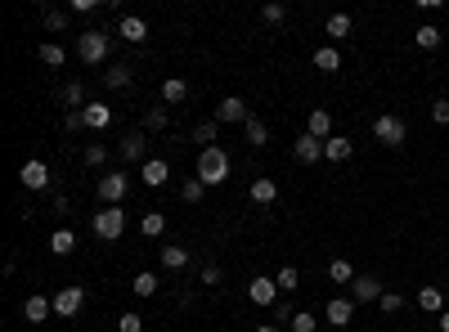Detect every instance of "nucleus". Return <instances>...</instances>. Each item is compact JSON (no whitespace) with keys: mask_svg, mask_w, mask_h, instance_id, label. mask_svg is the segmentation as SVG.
<instances>
[{"mask_svg":"<svg viewBox=\"0 0 449 332\" xmlns=\"http://www.w3.org/2000/svg\"><path fill=\"white\" fill-rule=\"evenodd\" d=\"M418 305L427 314H445V297H441V288H422L418 292Z\"/></svg>","mask_w":449,"mask_h":332,"instance_id":"a878e982","label":"nucleus"},{"mask_svg":"<svg viewBox=\"0 0 449 332\" xmlns=\"http://www.w3.org/2000/svg\"><path fill=\"white\" fill-rule=\"evenodd\" d=\"M350 301H382V283L373 274H355V283H350Z\"/></svg>","mask_w":449,"mask_h":332,"instance_id":"1a4fd4ad","label":"nucleus"},{"mask_svg":"<svg viewBox=\"0 0 449 332\" xmlns=\"http://www.w3.org/2000/svg\"><path fill=\"white\" fill-rule=\"evenodd\" d=\"M50 314H54L50 297H27V301H23V319H27V324H45Z\"/></svg>","mask_w":449,"mask_h":332,"instance_id":"4468645a","label":"nucleus"},{"mask_svg":"<svg viewBox=\"0 0 449 332\" xmlns=\"http://www.w3.org/2000/svg\"><path fill=\"white\" fill-rule=\"evenodd\" d=\"M153 292H157V274H149V269L135 274V297H153Z\"/></svg>","mask_w":449,"mask_h":332,"instance_id":"4c0bfd02","label":"nucleus"},{"mask_svg":"<svg viewBox=\"0 0 449 332\" xmlns=\"http://www.w3.org/2000/svg\"><path fill=\"white\" fill-rule=\"evenodd\" d=\"M117 32H121V36H126V41H130V45H140V41H144V36H149V23H144L140 14H121V23H117Z\"/></svg>","mask_w":449,"mask_h":332,"instance_id":"dca6fc26","label":"nucleus"},{"mask_svg":"<svg viewBox=\"0 0 449 332\" xmlns=\"http://www.w3.org/2000/svg\"><path fill=\"white\" fill-rule=\"evenodd\" d=\"M162 99H166V104H185V99H189V81L166 77V81H162Z\"/></svg>","mask_w":449,"mask_h":332,"instance_id":"4be33fe9","label":"nucleus"},{"mask_svg":"<svg viewBox=\"0 0 449 332\" xmlns=\"http://www.w3.org/2000/svg\"><path fill=\"white\" fill-rule=\"evenodd\" d=\"M293 157H297V162H319V157H324V140H314V135H297V144H293Z\"/></svg>","mask_w":449,"mask_h":332,"instance_id":"9b49d317","label":"nucleus"},{"mask_svg":"<svg viewBox=\"0 0 449 332\" xmlns=\"http://www.w3.org/2000/svg\"><path fill=\"white\" fill-rule=\"evenodd\" d=\"M108 162V149H104V144H90V149H86V166H104Z\"/></svg>","mask_w":449,"mask_h":332,"instance_id":"a19ab883","label":"nucleus"},{"mask_svg":"<svg viewBox=\"0 0 449 332\" xmlns=\"http://www.w3.org/2000/svg\"><path fill=\"white\" fill-rule=\"evenodd\" d=\"M441 332H449V310H445V314H441Z\"/></svg>","mask_w":449,"mask_h":332,"instance_id":"3c124183","label":"nucleus"},{"mask_svg":"<svg viewBox=\"0 0 449 332\" xmlns=\"http://www.w3.org/2000/svg\"><path fill=\"white\" fill-rule=\"evenodd\" d=\"M278 292H293L297 288V283H301V274H297V265H283V269H278Z\"/></svg>","mask_w":449,"mask_h":332,"instance_id":"e433bc0d","label":"nucleus"},{"mask_svg":"<svg viewBox=\"0 0 449 332\" xmlns=\"http://www.w3.org/2000/svg\"><path fill=\"white\" fill-rule=\"evenodd\" d=\"M166 126H171L166 108H149V113H144V130H166Z\"/></svg>","mask_w":449,"mask_h":332,"instance_id":"473e14b6","label":"nucleus"},{"mask_svg":"<svg viewBox=\"0 0 449 332\" xmlns=\"http://www.w3.org/2000/svg\"><path fill=\"white\" fill-rule=\"evenodd\" d=\"M81 305H86V292H81V288H63V292H54V314H59V319L81 314Z\"/></svg>","mask_w":449,"mask_h":332,"instance_id":"0eeeda50","label":"nucleus"},{"mask_svg":"<svg viewBox=\"0 0 449 332\" xmlns=\"http://www.w3.org/2000/svg\"><path fill=\"white\" fill-rule=\"evenodd\" d=\"M306 135H314V140H324V144H328V140H333V117L324 113V108H314L310 121H306Z\"/></svg>","mask_w":449,"mask_h":332,"instance_id":"f3484780","label":"nucleus"},{"mask_svg":"<svg viewBox=\"0 0 449 332\" xmlns=\"http://www.w3.org/2000/svg\"><path fill=\"white\" fill-rule=\"evenodd\" d=\"M216 135H221V121H216V117H207V121L193 126V140H198L202 149H216Z\"/></svg>","mask_w":449,"mask_h":332,"instance_id":"412c9836","label":"nucleus"},{"mask_svg":"<svg viewBox=\"0 0 449 332\" xmlns=\"http://www.w3.org/2000/svg\"><path fill=\"white\" fill-rule=\"evenodd\" d=\"M328 278H333V283H355V274H350V261H342V256H337V261L328 265Z\"/></svg>","mask_w":449,"mask_h":332,"instance_id":"c9c22d12","label":"nucleus"},{"mask_svg":"<svg viewBox=\"0 0 449 332\" xmlns=\"http://www.w3.org/2000/svg\"><path fill=\"white\" fill-rule=\"evenodd\" d=\"M140 229H144V238H157V233L166 229V216H162V211H149V216L140 220Z\"/></svg>","mask_w":449,"mask_h":332,"instance_id":"2f4dec72","label":"nucleus"},{"mask_svg":"<svg viewBox=\"0 0 449 332\" xmlns=\"http://www.w3.org/2000/svg\"><path fill=\"white\" fill-rule=\"evenodd\" d=\"M431 117L441 121V126H449V99H436V104H431Z\"/></svg>","mask_w":449,"mask_h":332,"instance_id":"c03bdc74","label":"nucleus"},{"mask_svg":"<svg viewBox=\"0 0 449 332\" xmlns=\"http://www.w3.org/2000/svg\"><path fill=\"white\" fill-rule=\"evenodd\" d=\"M242 135H247V144H257V149H261V144H270V126H265L261 117H252L247 126H242Z\"/></svg>","mask_w":449,"mask_h":332,"instance_id":"bb28decb","label":"nucleus"},{"mask_svg":"<svg viewBox=\"0 0 449 332\" xmlns=\"http://www.w3.org/2000/svg\"><path fill=\"white\" fill-rule=\"evenodd\" d=\"M278 198V180H252V202L257 207H270Z\"/></svg>","mask_w":449,"mask_h":332,"instance_id":"aec40b11","label":"nucleus"},{"mask_svg":"<svg viewBox=\"0 0 449 332\" xmlns=\"http://www.w3.org/2000/svg\"><path fill=\"white\" fill-rule=\"evenodd\" d=\"M81 117H86V126H90V130H104L108 121H113V113H108L104 104H86V108H81Z\"/></svg>","mask_w":449,"mask_h":332,"instance_id":"5701e85b","label":"nucleus"},{"mask_svg":"<svg viewBox=\"0 0 449 332\" xmlns=\"http://www.w3.org/2000/svg\"><path fill=\"white\" fill-rule=\"evenodd\" d=\"M324 157H333V162H346V157H350V140H346V135H333V140L324 144Z\"/></svg>","mask_w":449,"mask_h":332,"instance_id":"cd10ccee","label":"nucleus"},{"mask_svg":"<svg viewBox=\"0 0 449 332\" xmlns=\"http://www.w3.org/2000/svg\"><path fill=\"white\" fill-rule=\"evenodd\" d=\"M121 162H149V135H144V130H126V135H121Z\"/></svg>","mask_w":449,"mask_h":332,"instance_id":"39448f33","label":"nucleus"},{"mask_svg":"<svg viewBox=\"0 0 449 332\" xmlns=\"http://www.w3.org/2000/svg\"><path fill=\"white\" fill-rule=\"evenodd\" d=\"M198 180H202V184H225V180H229V153L221 149V144L198 153Z\"/></svg>","mask_w":449,"mask_h":332,"instance_id":"f257e3e1","label":"nucleus"},{"mask_svg":"<svg viewBox=\"0 0 449 332\" xmlns=\"http://www.w3.org/2000/svg\"><path fill=\"white\" fill-rule=\"evenodd\" d=\"M63 23H68L63 9H45V27H50V32H63Z\"/></svg>","mask_w":449,"mask_h":332,"instance_id":"79ce46f5","label":"nucleus"},{"mask_svg":"<svg viewBox=\"0 0 449 332\" xmlns=\"http://www.w3.org/2000/svg\"><path fill=\"white\" fill-rule=\"evenodd\" d=\"M257 332H283V328H274V324H261V328H257Z\"/></svg>","mask_w":449,"mask_h":332,"instance_id":"8fccbe9b","label":"nucleus"},{"mask_svg":"<svg viewBox=\"0 0 449 332\" xmlns=\"http://www.w3.org/2000/svg\"><path fill=\"white\" fill-rule=\"evenodd\" d=\"M18 180L27 184V189H45V184H50V166H45L41 157H27L23 171H18Z\"/></svg>","mask_w":449,"mask_h":332,"instance_id":"6e6552de","label":"nucleus"},{"mask_svg":"<svg viewBox=\"0 0 449 332\" xmlns=\"http://www.w3.org/2000/svg\"><path fill=\"white\" fill-rule=\"evenodd\" d=\"M261 18H265V23H283V18H288V9H283V5H265V9H261Z\"/></svg>","mask_w":449,"mask_h":332,"instance_id":"37998d69","label":"nucleus"},{"mask_svg":"<svg viewBox=\"0 0 449 332\" xmlns=\"http://www.w3.org/2000/svg\"><path fill=\"white\" fill-rule=\"evenodd\" d=\"M185 265H189L185 247H162V269H185Z\"/></svg>","mask_w":449,"mask_h":332,"instance_id":"c756f323","label":"nucleus"},{"mask_svg":"<svg viewBox=\"0 0 449 332\" xmlns=\"http://www.w3.org/2000/svg\"><path fill=\"white\" fill-rule=\"evenodd\" d=\"M99 198H104V207H117L121 198H126V176H121V171L99 176Z\"/></svg>","mask_w":449,"mask_h":332,"instance_id":"423d86ee","label":"nucleus"},{"mask_svg":"<svg viewBox=\"0 0 449 332\" xmlns=\"http://www.w3.org/2000/svg\"><path fill=\"white\" fill-rule=\"evenodd\" d=\"M216 121H238V126H247L252 113H247V104H242L238 94H229V99H221V108H216Z\"/></svg>","mask_w":449,"mask_h":332,"instance_id":"9d476101","label":"nucleus"},{"mask_svg":"<svg viewBox=\"0 0 449 332\" xmlns=\"http://www.w3.org/2000/svg\"><path fill=\"white\" fill-rule=\"evenodd\" d=\"M414 41H418V50H436V45H441V32H436L431 23H422V27L414 32Z\"/></svg>","mask_w":449,"mask_h":332,"instance_id":"7c9ffc66","label":"nucleus"},{"mask_svg":"<svg viewBox=\"0 0 449 332\" xmlns=\"http://www.w3.org/2000/svg\"><path fill=\"white\" fill-rule=\"evenodd\" d=\"M90 229H94V238L117 242L121 233H126V211H121V207H104V211L90 216Z\"/></svg>","mask_w":449,"mask_h":332,"instance_id":"f03ea898","label":"nucleus"},{"mask_svg":"<svg viewBox=\"0 0 449 332\" xmlns=\"http://www.w3.org/2000/svg\"><path fill=\"white\" fill-rule=\"evenodd\" d=\"M293 319H297V310H293L288 301H278V310H274V324H293Z\"/></svg>","mask_w":449,"mask_h":332,"instance_id":"a18cd8bd","label":"nucleus"},{"mask_svg":"<svg viewBox=\"0 0 449 332\" xmlns=\"http://www.w3.org/2000/svg\"><path fill=\"white\" fill-rule=\"evenodd\" d=\"M221 283V265H202V288H216Z\"/></svg>","mask_w":449,"mask_h":332,"instance_id":"49530a36","label":"nucleus"},{"mask_svg":"<svg viewBox=\"0 0 449 332\" xmlns=\"http://www.w3.org/2000/svg\"><path fill=\"white\" fill-rule=\"evenodd\" d=\"M202 193H207L202 180H185V184H180V198H185V202H202Z\"/></svg>","mask_w":449,"mask_h":332,"instance_id":"f704fd0d","label":"nucleus"},{"mask_svg":"<svg viewBox=\"0 0 449 332\" xmlns=\"http://www.w3.org/2000/svg\"><path fill=\"white\" fill-rule=\"evenodd\" d=\"M328 36H333V41H346V36H350V14H333L328 18Z\"/></svg>","mask_w":449,"mask_h":332,"instance_id":"72a5a7b5","label":"nucleus"},{"mask_svg":"<svg viewBox=\"0 0 449 332\" xmlns=\"http://www.w3.org/2000/svg\"><path fill=\"white\" fill-rule=\"evenodd\" d=\"M373 135L386 144V149H400L405 144V135H409V126H405V117H395V113H382L378 121H373Z\"/></svg>","mask_w":449,"mask_h":332,"instance_id":"20e7f679","label":"nucleus"},{"mask_svg":"<svg viewBox=\"0 0 449 332\" xmlns=\"http://www.w3.org/2000/svg\"><path fill=\"white\" fill-rule=\"evenodd\" d=\"M382 314H400V310H405V297H400V292H382Z\"/></svg>","mask_w":449,"mask_h":332,"instance_id":"58836bf2","label":"nucleus"},{"mask_svg":"<svg viewBox=\"0 0 449 332\" xmlns=\"http://www.w3.org/2000/svg\"><path fill=\"white\" fill-rule=\"evenodd\" d=\"M117 332H144V319L140 314H121L117 319Z\"/></svg>","mask_w":449,"mask_h":332,"instance_id":"ea45409f","label":"nucleus"},{"mask_svg":"<svg viewBox=\"0 0 449 332\" xmlns=\"http://www.w3.org/2000/svg\"><path fill=\"white\" fill-rule=\"evenodd\" d=\"M314 68H319V72H337V68H342V54H337L333 45H319V50H314Z\"/></svg>","mask_w":449,"mask_h":332,"instance_id":"b1692460","label":"nucleus"},{"mask_svg":"<svg viewBox=\"0 0 449 332\" xmlns=\"http://www.w3.org/2000/svg\"><path fill=\"white\" fill-rule=\"evenodd\" d=\"M130 81H135V77H130V63H108V72H104V85H108V90H126Z\"/></svg>","mask_w":449,"mask_h":332,"instance_id":"a211bd4d","label":"nucleus"},{"mask_svg":"<svg viewBox=\"0 0 449 332\" xmlns=\"http://www.w3.org/2000/svg\"><path fill=\"white\" fill-rule=\"evenodd\" d=\"M247 297L257 301V305H274L278 301V283L270 274H261V278H252V288H247Z\"/></svg>","mask_w":449,"mask_h":332,"instance_id":"f8f14e48","label":"nucleus"},{"mask_svg":"<svg viewBox=\"0 0 449 332\" xmlns=\"http://www.w3.org/2000/svg\"><path fill=\"white\" fill-rule=\"evenodd\" d=\"M81 126H86V117H81V113H63V130H68V135L81 130Z\"/></svg>","mask_w":449,"mask_h":332,"instance_id":"09e8293b","label":"nucleus"},{"mask_svg":"<svg viewBox=\"0 0 449 332\" xmlns=\"http://www.w3.org/2000/svg\"><path fill=\"white\" fill-rule=\"evenodd\" d=\"M72 247H77V233H72V229H54L50 233V252L54 256H68Z\"/></svg>","mask_w":449,"mask_h":332,"instance_id":"393cba45","label":"nucleus"},{"mask_svg":"<svg viewBox=\"0 0 449 332\" xmlns=\"http://www.w3.org/2000/svg\"><path fill=\"white\" fill-rule=\"evenodd\" d=\"M293 332H314V314H301V310H297V319H293Z\"/></svg>","mask_w":449,"mask_h":332,"instance_id":"de8ad7c7","label":"nucleus"},{"mask_svg":"<svg viewBox=\"0 0 449 332\" xmlns=\"http://www.w3.org/2000/svg\"><path fill=\"white\" fill-rule=\"evenodd\" d=\"M77 59L81 63H104L108 59V36L99 32V27H90V32H81V41H77Z\"/></svg>","mask_w":449,"mask_h":332,"instance_id":"7ed1b4c3","label":"nucleus"},{"mask_svg":"<svg viewBox=\"0 0 449 332\" xmlns=\"http://www.w3.org/2000/svg\"><path fill=\"white\" fill-rule=\"evenodd\" d=\"M350 319H355V301H350V297H333L328 301V324L350 328Z\"/></svg>","mask_w":449,"mask_h":332,"instance_id":"2eb2a0df","label":"nucleus"},{"mask_svg":"<svg viewBox=\"0 0 449 332\" xmlns=\"http://www.w3.org/2000/svg\"><path fill=\"white\" fill-rule=\"evenodd\" d=\"M166 176H171V166H166L162 157H149V162L140 166V180L149 184V189H162V184H166Z\"/></svg>","mask_w":449,"mask_h":332,"instance_id":"ddd939ff","label":"nucleus"},{"mask_svg":"<svg viewBox=\"0 0 449 332\" xmlns=\"http://www.w3.org/2000/svg\"><path fill=\"white\" fill-rule=\"evenodd\" d=\"M36 54H41V63H45V68H63V59H68V54H63V45H54V41H45Z\"/></svg>","mask_w":449,"mask_h":332,"instance_id":"c85d7f7f","label":"nucleus"},{"mask_svg":"<svg viewBox=\"0 0 449 332\" xmlns=\"http://www.w3.org/2000/svg\"><path fill=\"white\" fill-rule=\"evenodd\" d=\"M59 99H63V104L72 108V113H81V108H86V85H81V81H63Z\"/></svg>","mask_w":449,"mask_h":332,"instance_id":"6ab92c4d","label":"nucleus"}]
</instances>
